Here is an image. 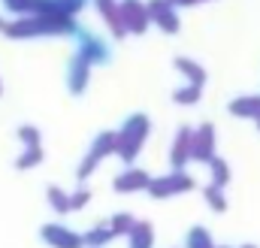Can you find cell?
Listing matches in <instances>:
<instances>
[{
  "label": "cell",
  "instance_id": "obj_1",
  "mask_svg": "<svg viewBox=\"0 0 260 248\" xmlns=\"http://www.w3.org/2000/svg\"><path fill=\"white\" fill-rule=\"evenodd\" d=\"M145 133H148V118H145V115H133V118L124 124L121 136H118L115 151H118L124 161H133L136 151H139V145H142V139H145Z\"/></svg>",
  "mask_w": 260,
  "mask_h": 248
},
{
  "label": "cell",
  "instance_id": "obj_2",
  "mask_svg": "<svg viewBox=\"0 0 260 248\" xmlns=\"http://www.w3.org/2000/svg\"><path fill=\"white\" fill-rule=\"evenodd\" d=\"M191 188H194V179H191V176H185L182 170H173V173H170V176H164V179H151L148 194H151V197H157V200H164V197L185 194V191H191Z\"/></svg>",
  "mask_w": 260,
  "mask_h": 248
},
{
  "label": "cell",
  "instance_id": "obj_3",
  "mask_svg": "<svg viewBox=\"0 0 260 248\" xmlns=\"http://www.w3.org/2000/svg\"><path fill=\"white\" fill-rule=\"evenodd\" d=\"M43 239H46V245H52V248H85L82 236L61 227V224H46L43 227Z\"/></svg>",
  "mask_w": 260,
  "mask_h": 248
},
{
  "label": "cell",
  "instance_id": "obj_4",
  "mask_svg": "<svg viewBox=\"0 0 260 248\" xmlns=\"http://www.w3.org/2000/svg\"><path fill=\"white\" fill-rule=\"evenodd\" d=\"M115 145H118V136H115V133H103V136L94 142V148H91L88 161H85V164H82V170H79V176H82V179H85V176H91V170H94V167L109 154V151H115Z\"/></svg>",
  "mask_w": 260,
  "mask_h": 248
},
{
  "label": "cell",
  "instance_id": "obj_5",
  "mask_svg": "<svg viewBox=\"0 0 260 248\" xmlns=\"http://www.w3.org/2000/svg\"><path fill=\"white\" fill-rule=\"evenodd\" d=\"M191 158L197 161H203V164H209L212 158H215V130L206 124V127H200L194 133V142H191Z\"/></svg>",
  "mask_w": 260,
  "mask_h": 248
},
{
  "label": "cell",
  "instance_id": "obj_6",
  "mask_svg": "<svg viewBox=\"0 0 260 248\" xmlns=\"http://www.w3.org/2000/svg\"><path fill=\"white\" fill-rule=\"evenodd\" d=\"M148 185H151V179H148V173H142V170H127V173H121V176L115 179V191H121V194L148 191Z\"/></svg>",
  "mask_w": 260,
  "mask_h": 248
},
{
  "label": "cell",
  "instance_id": "obj_7",
  "mask_svg": "<svg viewBox=\"0 0 260 248\" xmlns=\"http://www.w3.org/2000/svg\"><path fill=\"white\" fill-rule=\"evenodd\" d=\"M191 142H194V133L188 127H182L179 136H176V145H173V167L176 170H182L191 161Z\"/></svg>",
  "mask_w": 260,
  "mask_h": 248
},
{
  "label": "cell",
  "instance_id": "obj_8",
  "mask_svg": "<svg viewBox=\"0 0 260 248\" xmlns=\"http://www.w3.org/2000/svg\"><path fill=\"white\" fill-rule=\"evenodd\" d=\"M130 248H154V230L148 221H136V227L130 230Z\"/></svg>",
  "mask_w": 260,
  "mask_h": 248
},
{
  "label": "cell",
  "instance_id": "obj_9",
  "mask_svg": "<svg viewBox=\"0 0 260 248\" xmlns=\"http://www.w3.org/2000/svg\"><path fill=\"white\" fill-rule=\"evenodd\" d=\"M112 239H115V233L109 230V224H97L94 230H88V233L82 236L85 248H103V245H109Z\"/></svg>",
  "mask_w": 260,
  "mask_h": 248
},
{
  "label": "cell",
  "instance_id": "obj_10",
  "mask_svg": "<svg viewBox=\"0 0 260 248\" xmlns=\"http://www.w3.org/2000/svg\"><path fill=\"white\" fill-rule=\"evenodd\" d=\"M230 112H233V115H245V118H257L260 121V97L233 100V103H230Z\"/></svg>",
  "mask_w": 260,
  "mask_h": 248
},
{
  "label": "cell",
  "instance_id": "obj_11",
  "mask_svg": "<svg viewBox=\"0 0 260 248\" xmlns=\"http://www.w3.org/2000/svg\"><path fill=\"white\" fill-rule=\"evenodd\" d=\"M185 245L188 248H215V239H212V233H209L206 227H191Z\"/></svg>",
  "mask_w": 260,
  "mask_h": 248
},
{
  "label": "cell",
  "instance_id": "obj_12",
  "mask_svg": "<svg viewBox=\"0 0 260 248\" xmlns=\"http://www.w3.org/2000/svg\"><path fill=\"white\" fill-rule=\"evenodd\" d=\"M209 170H212V185L215 188H224L230 182V167H227L221 158H212V161H209Z\"/></svg>",
  "mask_w": 260,
  "mask_h": 248
},
{
  "label": "cell",
  "instance_id": "obj_13",
  "mask_svg": "<svg viewBox=\"0 0 260 248\" xmlns=\"http://www.w3.org/2000/svg\"><path fill=\"white\" fill-rule=\"evenodd\" d=\"M133 227H136V218L127 215V212H121V215H115V218L109 221V230H112L115 236H130Z\"/></svg>",
  "mask_w": 260,
  "mask_h": 248
},
{
  "label": "cell",
  "instance_id": "obj_14",
  "mask_svg": "<svg viewBox=\"0 0 260 248\" xmlns=\"http://www.w3.org/2000/svg\"><path fill=\"white\" fill-rule=\"evenodd\" d=\"M203 197H206V203H209V209H215V212H227V200H224V188H215L209 185L203 191Z\"/></svg>",
  "mask_w": 260,
  "mask_h": 248
},
{
  "label": "cell",
  "instance_id": "obj_15",
  "mask_svg": "<svg viewBox=\"0 0 260 248\" xmlns=\"http://www.w3.org/2000/svg\"><path fill=\"white\" fill-rule=\"evenodd\" d=\"M176 67H179V70H182V73L191 79V85H197V88L203 85V70H200L194 61H188V58H179V61H176Z\"/></svg>",
  "mask_w": 260,
  "mask_h": 248
},
{
  "label": "cell",
  "instance_id": "obj_16",
  "mask_svg": "<svg viewBox=\"0 0 260 248\" xmlns=\"http://www.w3.org/2000/svg\"><path fill=\"white\" fill-rule=\"evenodd\" d=\"M49 203H52V209L55 212H70V197H67L64 191H58V188H49Z\"/></svg>",
  "mask_w": 260,
  "mask_h": 248
},
{
  "label": "cell",
  "instance_id": "obj_17",
  "mask_svg": "<svg viewBox=\"0 0 260 248\" xmlns=\"http://www.w3.org/2000/svg\"><path fill=\"white\" fill-rule=\"evenodd\" d=\"M200 100V88L197 85H188L182 91H176V103H197Z\"/></svg>",
  "mask_w": 260,
  "mask_h": 248
},
{
  "label": "cell",
  "instance_id": "obj_18",
  "mask_svg": "<svg viewBox=\"0 0 260 248\" xmlns=\"http://www.w3.org/2000/svg\"><path fill=\"white\" fill-rule=\"evenodd\" d=\"M88 197H91V194H88L85 188H82V191H76V194L70 197V212H73V209H82V206L88 203Z\"/></svg>",
  "mask_w": 260,
  "mask_h": 248
},
{
  "label": "cell",
  "instance_id": "obj_19",
  "mask_svg": "<svg viewBox=\"0 0 260 248\" xmlns=\"http://www.w3.org/2000/svg\"><path fill=\"white\" fill-rule=\"evenodd\" d=\"M37 161H40V151H30L24 161H18V167H30V164H37Z\"/></svg>",
  "mask_w": 260,
  "mask_h": 248
},
{
  "label": "cell",
  "instance_id": "obj_20",
  "mask_svg": "<svg viewBox=\"0 0 260 248\" xmlns=\"http://www.w3.org/2000/svg\"><path fill=\"white\" fill-rule=\"evenodd\" d=\"M239 248H257V245H251V242H248V245H239Z\"/></svg>",
  "mask_w": 260,
  "mask_h": 248
},
{
  "label": "cell",
  "instance_id": "obj_21",
  "mask_svg": "<svg viewBox=\"0 0 260 248\" xmlns=\"http://www.w3.org/2000/svg\"><path fill=\"white\" fill-rule=\"evenodd\" d=\"M215 248H230V245H215Z\"/></svg>",
  "mask_w": 260,
  "mask_h": 248
}]
</instances>
